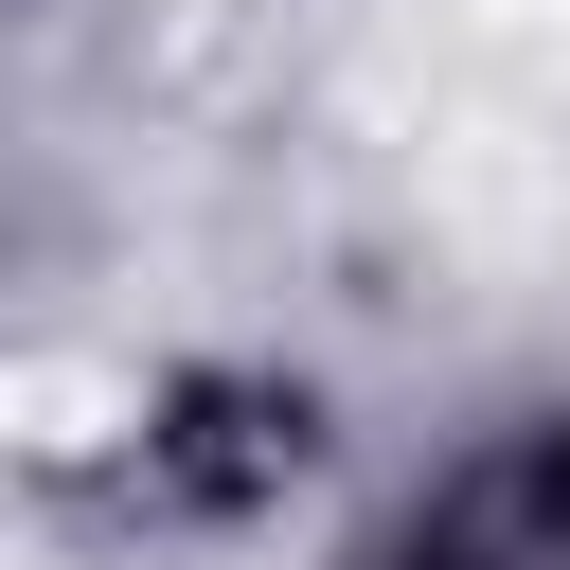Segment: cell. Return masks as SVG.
<instances>
[{"mask_svg":"<svg viewBox=\"0 0 570 570\" xmlns=\"http://www.w3.org/2000/svg\"><path fill=\"white\" fill-rule=\"evenodd\" d=\"M356 570H570V428H499V445H463Z\"/></svg>","mask_w":570,"mask_h":570,"instance_id":"cell-1","label":"cell"}]
</instances>
